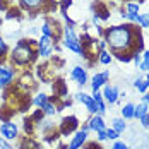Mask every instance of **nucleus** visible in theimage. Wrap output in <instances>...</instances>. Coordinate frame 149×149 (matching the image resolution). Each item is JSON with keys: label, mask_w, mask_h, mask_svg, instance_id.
<instances>
[{"label": "nucleus", "mask_w": 149, "mask_h": 149, "mask_svg": "<svg viewBox=\"0 0 149 149\" xmlns=\"http://www.w3.org/2000/svg\"><path fill=\"white\" fill-rule=\"evenodd\" d=\"M75 98H77V101H81V103L88 108V111H89L91 115L98 113V108H96V103H94L93 96L86 94V93H77V94H75Z\"/></svg>", "instance_id": "9b49d317"}, {"label": "nucleus", "mask_w": 149, "mask_h": 149, "mask_svg": "<svg viewBox=\"0 0 149 149\" xmlns=\"http://www.w3.org/2000/svg\"><path fill=\"white\" fill-rule=\"evenodd\" d=\"M125 120L123 118H113L111 120V129L115 130V132H118V134H122L123 130H125Z\"/></svg>", "instance_id": "4be33fe9"}, {"label": "nucleus", "mask_w": 149, "mask_h": 149, "mask_svg": "<svg viewBox=\"0 0 149 149\" xmlns=\"http://www.w3.org/2000/svg\"><path fill=\"white\" fill-rule=\"evenodd\" d=\"M81 129H82V130H86V132H89V130H91V127H89V123H88V122H86V123H82V127H81Z\"/></svg>", "instance_id": "c9c22d12"}, {"label": "nucleus", "mask_w": 149, "mask_h": 149, "mask_svg": "<svg viewBox=\"0 0 149 149\" xmlns=\"http://www.w3.org/2000/svg\"><path fill=\"white\" fill-rule=\"evenodd\" d=\"M93 100H94V103H96L98 113H100V115H104V113H106V101H104L103 94H101L100 91H94V93H93Z\"/></svg>", "instance_id": "4468645a"}, {"label": "nucleus", "mask_w": 149, "mask_h": 149, "mask_svg": "<svg viewBox=\"0 0 149 149\" xmlns=\"http://www.w3.org/2000/svg\"><path fill=\"white\" fill-rule=\"evenodd\" d=\"M139 69H141L142 72H149V50H146V52L142 53V62H141Z\"/></svg>", "instance_id": "b1692460"}, {"label": "nucleus", "mask_w": 149, "mask_h": 149, "mask_svg": "<svg viewBox=\"0 0 149 149\" xmlns=\"http://www.w3.org/2000/svg\"><path fill=\"white\" fill-rule=\"evenodd\" d=\"M103 98L106 103L110 104H115L117 101H118V96H120V91L117 86H110V84H104L103 86Z\"/></svg>", "instance_id": "1a4fd4ad"}, {"label": "nucleus", "mask_w": 149, "mask_h": 149, "mask_svg": "<svg viewBox=\"0 0 149 149\" xmlns=\"http://www.w3.org/2000/svg\"><path fill=\"white\" fill-rule=\"evenodd\" d=\"M139 28H149V14H141V19H139Z\"/></svg>", "instance_id": "a878e982"}, {"label": "nucleus", "mask_w": 149, "mask_h": 149, "mask_svg": "<svg viewBox=\"0 0 149 149\" xmlns=\"http://www.w3.org/2000/svg\"><path fill=\"white\" fill-rule=\"evenodd\" d=\"M36 46H38V57L48 58V57L53 53V50H55V41H53V38L43 36V34H41V38L38 40Z\"/></svg>", "instance_id": "20e7f679"}, {"label": "nucleus", "mask_w": 149, "mask_h": 149, "mask_svg": "<svg viewBox=\"0 0 149 149\" xmlns=\"http://www.w3.org/2000/svg\"><path fill=\"white\" fill-rule=\"evenodd\" d=\"M141 123H142L144 129H149V113H146V115L141 118Z\"/></svg>", "instance_id": "473e14b6"}, {"label": "nucleus", "mask_w": 149, "mask_h": 149, "mask_svg": "<svg viewBox=\"0 0 149 149\" xmlns=\"http://www.w3.org/2000/svg\"><path fill=\"white\" fill-rule=\"evenodd\" d=\"M108 77H110L108 72H98V74L93 75V79H91V89H93V93L101 89L104 84L108 82Z\"/></svg>", "instance_id": "f8f14e48"}, {"label": "nucleus", "mask_w": 149, "mask_h": 149, "mask_svg": "<svg viewBox=\"0 0 149 149\" xmlns=\"http://www.w3.org/2000/svg\"><path fill=\"white\" fill-rule=\"evenodd\" d=\"M0 149H14L9 142H7V139H3V137H0Z\"/></svg>", "instance_id": "7c9ffc66"}, {"label": "nucleus", "mask_w": 149, "mask_h": 149, "mask_svg": "<svg viewBox=\"0 0 149 149\" xmlns=\"http://www.w3.org/2000/svg\"><path fill=\"white\" fill-rule=\"evenodd\" d=\"M48 101H50V96H48V94H45V93H38V94L33 98V101H31V103L34 104L36 108H41V106L46 104Z\"/></svg>", "instance_id": "a211bd4d"}, {"label": "nucleus", "mask_w": 149, "mask_h": 149, "mask_svg": "<svg viewBox=\"0 0 149 149\" xmlns=\"http://www.w3.org/2000/svg\"><path fill=\"white\" fill-rule=\"evenodd\" d=\"M2 93H3V86L0 84V96H2Z\"/></svg>", "instance_id": "e433bc0d"}, {"label": "nucleus", "mask_w": 149, "mask_h": 149, "mask_svg": "<svg viewBox=\"0 0 149 149\" xmlns=\"http://www.w3.org/2000/svg\"><path fill=\"white\" fill-rule=\"evenodd\" d=\"M88 123H89L91 130H94V132H98V130H104V129H106V123H104V120H103V115H100V113L91 115V118H89Z\"/></svg>", "instance_id": "ddd939ff"}, {"label": "nucleus", "mask_w": 149, "mask_h": 149, "mask_svg": "<svg viewBox=\"0 0 149 149\" xmlns=\"http://www.w3.org/2000/svg\"><path fill=\"white\" fill-rule=\"evenodd\" d=\"M14 75H15V69L10 67V65H3L0 67V84L3 88H7L12 81H14Z\"/></svg>", "instance_id": "0eeeda50"}, {"label": "nucleus", "mask_w": 149, "mask_h": 149, "mask_svg": "<svg viewBox=\"0 0 149 149\" xmlns=\"http://www.w3.org/2000/svg\"><path fill=\"white\" fill-rule=\"evenodd\" d=\"M98 60H100V63H103V65H110L111 63V53L110 52H106V50H101V52H98Z\"/></svg>", "instance_id": "412c9836"}, {"label": "nucleus", "mask_w": 149, "mask_h": 149, "mask_svg": "<svg viewBox=\"0 0 149 149\" xmlns=\"http://www.w3.org/2000/svg\"><path fill=\"white\" fill-rule=\"evenodd\" d=\"M146 113H149V104H146V103H142V101H141V103L134 108V118L141 120Z\"/></svg>", "instance_id": "f3484780"}, {"label": "nucleus", "mask_w": 149, "mask_h": 149, "mask_svg": "<svg viewBox=\"0 0 149 149\" xmlns=\"http://www.w3.org/2000/svg\"><path fill=\"white\" fill-rule=\"evenodd\" d=\"M88 134H89V132H86V130H82V129L75 130V134H74V137L70 139L67 149H81L86 144V141H88Z\"/></svg>", "instance_id": "423d86ee"}, {"label": "nucleus", "mask_w": 149, "mask_h": 149, "mask_svg": "<svg viewBox=\"0 0 149 149\" xmlns=\"http://www.w3.org/2000/svg\"><path fill=\"white\" fill-rule=\"evenodd\" d=\"M96 50H98V52H101V50H106V41H104V38H103V40H98Z\"/></svg>", "instance_id": "2f4dec72"}, {"label": "nucleus", "mask_w": 149, "mask_h": 149, "mask_svg": "<svg viewBox=\"0 0 149 149\" xmlns=\"http://www.w3.org/2000/svg\"><path fill=\"white\" fill-rule=\"evenodd\" d=\"M19 3H21L22 9H26V10H36V9L41 7L43 0H19Z\"/></svg>", "instance_id": "dca6fc26"}, {"label": "nucleus", "mask_w": 149, "mask_h": 149, "mask_svg": "<svg viewBox=\"0 0 149 149\" xmlns=\"http://www.w3.org/2000/svg\"><path fill=\"white\" fill-rule=\"evenodd\" d=\"M38 57V52H34L33 40H19L17 45L10 50V63L17 67H28Z\"/></svg>", "instance_id": "f03ea898"}, {"label": "nucleus", "mask_w": 149, "mask_h": 149, "mask_svg": "<svg viewBox=\"0 0 149 149\" xmlns=\"http://www.w3.org/2000/svg\"><path fill=\"white\" fill-rule=\"evenodd\" d=\"M86 149H101V146H100V144H96V142H91V144L86 146Z\"/></svg>", "instance_id": "72a5a7b5"}, {"label": "nucleus", "mask_w": 149, "mask_h": 149, "mask_svg": "<svg viewBox=\"0 0 149 149\" xmlns=\"http://www.w3.org/2000/svg\"><path fill=\"white\" fill-rule=\"evenodd\" d=\"M134 88L137 91H141V93H146V89L149 88V82L146 79H141V77H137L134 81Z\"/></svg>", "instance_id": "5701e85b"}, {"label": "nucleus", "mask_w": 149, "mask_h": 149, "mask_svg": "<svg viewBox=\"0 0 149 149\" xmlns=\"http://www.w3.org/2000/svg\"><path fill=\"white\" fill-rule=\"evenodd\" d=\"M106 46H110L111 53H125V52H139L142 50V41L137 43V40H142L139 31L134 28V24H120V26H113L103 31Z\"/></svg>", "instance_id": "f257e3e1"}, {"label": "nucleus", "mask_w": 149, "mask_h": 149, "mask_svg": "<svg viewBox=\"0 0 149 149\" xmlns=\"http://www.w3.org/2000/svg\"><path fill=\"white\" fill-rule=\"evenodd\" d=\"M40 110H41V111L45 113L46 117H53V115H57V113L60 111L58 106H55V104H53V100H50V101H48L46 104H43V106H41Z\"/></svg>", "instance_id": "2eb2a0df"}, {"label": "nucleus", "mask_w": 149, "mask_h": 149, "mask_svg": "<svg viewBox=\"0 0 149 149\" xmlns=\"http://www.w3.org/2000/svg\"><path fill=\"white\" fill-rule=\"evenodd\" d=\"M142 103L149 104V93H144V96H142Z\"/></svg>", "instance_id": "f704fd0d"}, {"label": "nucleus", "mask_w": 149, "mask_h": 149, "mask_svg": "<svg viewBox=\"0 0 149 149\" xmlns=\"http://www.w3.org/2000/svg\"><path fill=\"white\" fill-rule=\"evenodd\" d=\"M111 149H129V146L125 142H122V141H115V144L111 146Z\"/></svg>", "instance_id": "c756f323"}, {"label": "nucleus", "mask_w": 149, "mask_h": 149, "mask_svg": "<svg viewBox=\"0 0 149 149\" xmlns=\"http://www.w3.org/2000/svg\"><path fill=\"white\" fill-rule=\"evenodd\" d=\"M0 135L3 139H7V141H15L17 135H19V129H17V125H15L14 122L7 120V122H3L0 125Z\"/></svg>", "instance_id": "39448f33"}, {"label": "nucleus", "mask_w": 149, "mask_h": 149, "mask_svg": "<svg viewBox=\"0 0 149 149\" xmlns=\"http://www.w3.org/2000/svg\"><path fill=\"white\" fill-rule=\"evenodd\" d=\"M144 79H146V81H148V82H149V75H146V77H144Z\"/></svg>", "instance_id": "4c0bfd02"}, {"label": "nucleus", "mask_w": 149, "mask_h": 149, "mask_svg": "<svg viewBox=\"0 0 149 149\" xmlns=\"http://www.w3.org/2000/svg\"><path fill=\"white\" fill-rule=\"evenodd\" d=\"M41 34H43V36H50V38L55 40V28L52 26L50 21H45V22H43V26H41Z\"/></svg>", "instance_id": "aec40b11"}, {"label": "nucleus", "mask_w": 149, "mask_h": 149, "mask_svg": "<svg viewBox=\"0 0 149 149\" xmlns=\"http://www.w3.org/2000/svg\"><path fill=\"white\" fill-rule=\"evenodd\" d=\"M125 12L127 14H139V3H134V2L127 3V10Z\"/></svg>", "instance_id": "393cba45"}, {"label": "nucleus", "mask_w": 149, "mask_h": 149, "mask_svg": "<svg viewBox=\"0 0 149 149\" xmlns=\"http://www.w3.org/2000/svg\"><path fill=\"white\" fill-rule=\"evenodd\" d=\"M70 79L75 81L79 86H86L88 84V72H86V69L81 67V65H75L74 69L70 70Z\"/></svg>", "instance_id": "9d476101"}, {"label": "nucleus", "mask_w": 149, "mask_h": 149, "mask_svg": "<svg viewBox=\"0 0 149 149\" xmlns=\"http://www.w3.org/2000/svg\"><path fill=\"white\" fill-rule=\"evenodd\" d=\"M96 139H98V142L106 141V139H108V137H106V129H104V130H98V132H96Z\"/></svg>", "instance_id": "c85d7f7f"}, {"label": "nucleus", "mask_w": 149, "mask_h": 149, "mask_svg": "<svg viewBox=\"0 0 149 149\" xmlns=\"http://www.w3.org/2000/svg\"><path fill=\"white\" fill-rule=\"evenodd\" d=\"M132 62H134L135 65L139 67V65H141V62H142V55H141L139 52H135V53H132Z\"/></svg>", "instance_id": "cd10ccee"}, {"label": "nucleus", "mask_w": 149, "mask_h": 149, "mask_svg": "<svg viewBox=\"0 0 149 149\" xmlns=\"http://www.w3.org/2000/svg\"><path fill=\"white\" fill-rule=\"evenodd\" d=\"M134 108H135V104L132 103H127V104H123L122 106V118L123 120H130V118H134Z\"/></svg>", "instance_id": "6ab92c4d"}, {"label": "nucleus", "mask_w": 149, "mask_h": 149, "mask_svg": "<svg viewBox=\"0 0 149 149\" xmlns=\"http://www.w3.org/2000/svg\"><path fill=\"white\" fill-rule=\"evenodd\" d=\"M77 127H79V122H77L75 117H65L62 120V123H60V134L69 135V134H72L74 130H77Z\"/></svg>", "instance_id": "6e6552de"}, {"label": "nucleus", "mask_w": 149, "mask_h": 149, "mask_svg": "<svg viewBox=\"0 0 149 149\" xmlns=\"http://www.w3.org/2000/svg\"><path fill=\"white\" fill-rule=\"evenodd\" d=\"M62 40H63V46L67 48V50H70V52H74L77 55H81V57H86V50L82 48V41H81V38L75 34V31L72 26H63V29H62Z\"/></svg>", "instance_id": "7ed1b4c3"}, {"label": "nucleus", "mask_w": 149, "mask_h": 149, "mask_svg": "<svg viewBox=\"0 0 149 149\" xmlns=\"http://www.w3.org/2000/svg\"><path fill=\"white\" fill-rule=\"evenodd\" d=\"M106 137H108V139H111V141H117V139L120 137V134H118V132H115L113 129H106Z\"/></svg>", "instance_id": "bb28decb"}]
</instances>
